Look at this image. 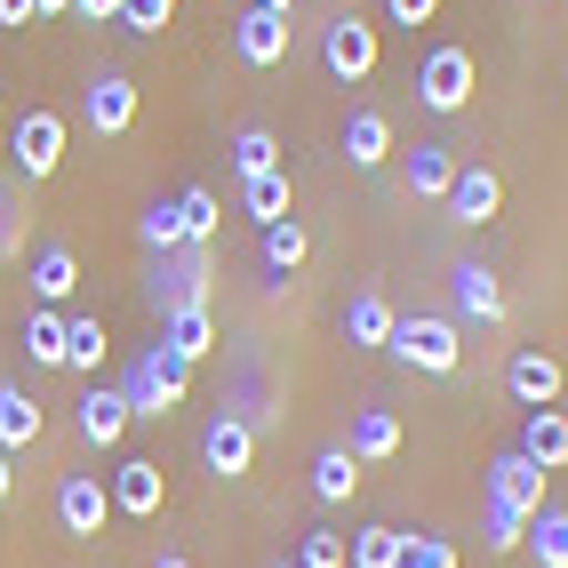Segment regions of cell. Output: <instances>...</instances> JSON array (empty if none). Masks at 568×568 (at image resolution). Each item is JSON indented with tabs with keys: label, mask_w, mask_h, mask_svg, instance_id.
Returning a JSON list of instances; mask_svg holds the SVG:
<instances>
[{
	"label": "cell",
	"mask_w": 568,
	"mask_h": 568,
	"mask_svg": "<svg viewBox=\"0 0 568 568\" xmlns=\"http://www.w3.org/2000/svg\"><path fill=\"white\" fill-rule=\"evenodd\" d=\"M0 136H9V112H0Z\"/></svg>",
	"instance_id": "obj_47"
},
{
	"label": "cell",
	"mask_w": 568,
	"mask_h": 568,
	"mask_svg": "<svg viewBox=\"0 0 568 568\" xmlns=\"http://www.w3.org/2000/svg\"><path fill=\"white\" fill-rule=\"evenodd\" d=\"M345 161H353V169H385V161H393V121H385L376 104H361L353 121H345Z\"/></svg>",
	"instance_id": "obj_19"
},
{
	"label": "cell",
	"mask_w": 568,
	"mask_h": 568,
	"mask_svg": "<svg viewBox=\"0 0 568 568\" xmlns=\"http://www.w3.org/2000/svg\"><path fill=\"white\" fill-rule=\"evenodd\" d=\"M129 425H136V416H129V393H121V385H97V393L81 400V440L112 448V440H121Z\"/></svg>",
	"instance_id": "obj_20"
},
{
	"label": "cell",
	"mask_w": 568,
	"mask_h": 568,
	"mask_svg": "<svg viewBox=\"0 0 568 568\" xmlns=\"http://www.w3.org/2000/svg\"><path fill=\"white\" fill-rule=\"evenodd\" d=\"M241 209L256 216V233H264V224H281V216H296V209H288V169L248 176V184H241Z\"/></svg>",
	"instance_id": "obj_27"
},
{
	"label": "cell",
	"mask_w": 568,
	"mask_h": 568,
	"mask_svg": "<svg viewBox=\"0 0 568 568\" xmlns=\"http://www.w3.org/2000/svg\"><path fill=\"white\" fill-rule=\"evenodd\" d=\"M473 89H480L473 49H457V41L425 49V64H416V104H425V112H465V104H473Z\"/></svg>",
	"instance_id": "obj_2"
},
{
	"label": "cell",
	"mask_w": 568,
	"mask_h": 568,
	"mask_svg": "<svg viewBox=\"0 0 568 568\" xmlns=\"http://www.w3.org/2000/svg\"><path fill=\"white\" fill-rule=\"evenodd\" d=\"M440 0H385V24H433Z\"/></svg>",
	"instance_id": "obj_39"
},
{
	"label": "cell",
	"mask_w": 568,
	"mask_h": 568,
	"mask_svg": "<svg viewBox=\"0 0 568 568\" xmlns=\"http://www.w3.org/2000/svg\"><path fill=\"white\" fill-rule=\"evenodd\" d=\"M520 457L537 465V473H560V465H568V416H560V408H528V425H520Z\"/></svg>",
	"instance_id": "obj_17"
},
{
	"label": "cell",
	"mask_w": 568,
	"mask_h": 568,
	"mask_svg": "<svg viewBox=\"0 0 568 568\" xmlns=\"http://www.w3.org/2000/svg\"><path fill=\"white\" fill-rule=\"evenodd\" d=\"M385 353H393V361H408V368H425V376H457V361H465L457 321H440V313H400Z\"/></svg>",
	"instance_id": "obj_1"
},
{
	"label": "cell",
	"mask_w": 568,
	"mask_h": 568,
	"mask_svg": "<svg viewBox=\"0 0 568 568\" xmlns=\"http://www.w3.org/2000/svg\"><path fill=\"white\" fill-rule=\"evenodd\" d=\"M256 248H264V264H273V273H296V264H305V224H296V216H281V224H264V233H256Z\"/></svg>",
	"instance_id": "obj_30"
},
{
	"label": "cell",
	"mask_w": 568,
	"mask_h": 568,
	"mask_svg": "<svg viewBox=\"0 0 568 568\" xmlns=\"http://www.w3.org/2000/svg\"><path fill=\"white\" fill-rule=\"evenodd\" d=\"M393 448H400V416H393V408H361V416H353V457H361V465H385Z\"/></svg>",
	"instance_id": "obj_24"
},
{
	"label": "cell",
	"mask_w": 568,
	"mask_h": 568,
	"mask_svg": "<svg viewBox=\"0 0 568 568\" xmlns=\"http://www.w3.org/2000/svg\"><path fill=\"white\" fill-rule=\"evenodd\" d=\"M57 520H64V537H104V520H112L104 480H89V473H64V480H57Z\"/></svg>",
	"instance_id": "obj_8"
},
{
	"label": "cell",
	"mask_w": 568,
	"mask_h": 568,
	"mask_svg": "<svg viewBox=\"0 0 568 568\" xmlns=\"http://www.w3.org/2000/svg\"><path fill=\"white\" fill-rule=\"evenodd\" d=\"M9 161H17L32 184L64 169V112H57V104H32V112H17V121H9Z\"/></svg>",
	"instance_id": "obj_4"
},
{
	"label": "cell",
	"mask_w": 568,
	"mask_h": 568,
	"mask_svg": "<svg viewBox=\"0 0 568 568\" xmlns=\"http://www.w3.org/2000/svg\"><path fill=\"white\" fill-rule=\"evenodd\" d=\"M169 17H176V0H121V24L129 32H161Z\"/></svg>",
	"instance_id": "obj_38"
},
{
	"label": "cell",
	"mask_w": 568,
	"mask_h": 568,
	"mask_svg": "<svg viewBox=\"0 0 568 568\" xmlns=\"http://www.w3.org/2000/svg\"><path fill=\"white\" fill-rule=\"evenodd\" d=\"M176 216H184V248H209L216 224H224V201L209 193V184H184V193H176Z\"/></svg>",
	"instance_id": "obj_26"
},
{
	"label": "cell",
	"mask_w": 568,
	"mask_h": 568,
	"mask_svg": "<svg viewBox=\"0 0 568 568\" xmlns=\"http://www.w3.org/2000/svg\"><path fill=\"white\" fill-rule=\"evenodd\" d=\"M9 248H17V224H0V256H9Z\"/></svg>",
	"instance_id": "obj_46"
},
{
	"label": "cell",
	"mask_w": 568,
	"mask_h": 568,
	"mask_svg": "<svg viewBox=\"0 0 568 568\" xmlns=\"http://www.w3.org/2000/svg\"><path fill=\"white\" fill-rule=\"evenodd\" d=\"M72 17H89V24H112V17H121V0H72Z\"/></svg>",
	"instance_id": "obj_40"
},
{
	"label": "cell",
	"mask_w": 568,
	"mask_h": 568,
	"mask_svg": "<svg viewBox=\"0 0 568 568\" xmlns=\"http://www.w3.org/2000/svg\"><path fill=\"white\" fill-rule=\"evenodd\" d=\"M376 57H385V41H376V24L368 17H328V32H321V64L336 72V81H368L376 72Z\"/></svg>",
	"instance_id": "obj_5"
},
{
	"label": "cell",
	"mask_w": 568,
	"mask_h": 568,
	"mask_svg": "<svg viewBox=\"0 0 568 568\" xmlns=\"http://www.w3.org/2000/svg\"><path fill=\"white\" fill-rule=\"evenodd\" d=\"M112 513H129V520H153L161 513V497H169V480H161V465L153 457H121V473H112Z\"/></svg>",
	"instance_id": "obj_9"
},
{
	"label": "cell",
	"mask_w": 568,
	"mask_h": 568,
	"mask_svg": "<svg viewBox=\"0 0 568 568\" xmlns=\"http://www.w3.org/2000/svg\"><path fill=\"white\" fill-rule=\"evenodd\" d=\"M161 345L193 368V361H209L216 353V321H209V305H176V313H161Z\"/></svg>",
	"instance_id": "obj_16"
},
{
	"label": "cell",
	"mask_w": 568,
	"mask_h": 568,
	"mask_svg": "<svg viewBox=\"0 0 568 568\" xmlns=\"http://www.w3.org/2000/svg\"><path fill=\"white\" fill-rule=\"evenodd\" d=\"M400 568H457V545L416 528V537H400Z\"/></svg>",
	"instance_id": "obj_36"
},
{
	"label": "cell",
	"mask_w": 568,
	"mask_h": 568,
	"mask_svg": "<svg viewBox=\"0 0 568 568\" xmlns=\"http://www.w3.org/2000/svg\"><path fill=\"white\" fill-rule=\"evenodd\" d=\"M233 169H241V184H248V176H273V169H281V136H273V129H241V136H233Z\"/></svg>",
	"instance_id": "obj_31"
},
{
	"label": "cell",
	"mask_w": 568,
	"mask_h": 568,
	"mask_svg": "<svg viewBox=\"0 0 568 568\" xmlns=\"http://www.w3.org/2000/svg\"><path fill=\"white\" fill-rule=\"evenodd\" d=\"M353 568H400V528H361V537H353Z\"/></svg>",
	"instance_id": "obj_35"
},
{
	"label": "cell",
	"mask_w": 568,
	"mask_h": 568,
	"mask_svg": "<svg viewBox=\"0 0 568 568\" xmlns=\"http://www.w3.org/2000/svg\"><path fill=\"white\" fill-rule=\"evenodd\" d=\"M393 321H400V313L385 305V296L361 288L353 305H345V345H368V353H376V345H393Z\"/></svg>",
	"instance_id": "obj_21"
},
{
	"label": "cell",
	"mask_w": 568,
	"mask_h": 568,
	"mask_svg": "<svg viewBox=\"0 0 568 568\" xmlns=\"http://www.w3.org/2000/svg\"><path fill=\"white\" fill-rule=\"evenodd\" d=\"M9 488H17V473H9V448H0V505H9Z\"/></svg>",
	"instance_id": "obj_42"
},
{
	"label": "cell",
	"mask_w": 568,
	"mask_h": 568,
	"mask_svg": "<svg viewBox=\"0 0 568 568\" xmlns=\"http://www.w3.org/2000/svg\"><path fill=\"white\" fill-rule=\"evenodd\" d=\"M505 385H513V400H520V408H552L568 376H560V361H552V353H537V345H528V353H513Z\"/></svg>",
	"instance_id": "obj_14"
},
{
	"label": "cell",
	"mask_w": 568,
	"mask_h": 568,
	"mask_svg": "<svg viewBox=\"0 0 568 568\" xmlns=\"http://www.w3.org/2000/svg\"><path fill=\"white\" fill-rule=\"evenodd\" d=\"M153 305H161V313H176V305H209V264H201V248H184L176 273L153 281Z\"/></svg>",
	"instance_id": "obj_23"
},
{
	"label": "cell",
	"mask_w": 568,
	"mask_h": 568,
	"mask_svg": "<svg viewBox=\"0 0 568 568\" xmlns=\"http://www.w3.org/2000/svg\"><path fill=\"white\" fill-rule=\"evenodd\" d=\"M32 9H41V17H72V0H32Z\"/></svg>",
	"instance_id": "obj_43"
},
{
	"label": "cell",
	"mask_w": 568,
	"mask_h": 568,
	"mask_svg": "<svg viewBox=\"0 0 568 568\" xmlns=\"http://www.w3.org/2000/svg\"><path fill=\"white\" fill-rule=\"evenodd\" d=\"M353 488H361V457H353V448H321V457H313V497L345 505Z\"/></svg>",
	"instance_id": "obj_25"
},
{
	"label": "cell",
	"mask_w": 568,
	"mask_h": 568,
	"mask_svg": "<svg viewBox=\"0 0 568 568\" xmlns=\"http://www.w3.org/2000/svg\"><path fill=\"white\" fill-rule=\"evenodd\" d=\"M480 480H488V505H505V513H520V520H537V513L552 505V497H545V473H537V465H528V457H520V448H505V457H497V465H488Z\"/></svg>",
	"instance_id": "obj_6"
},
{
	"label": "cell",
	"mask_w": 568,
	"mask_h": 568,
	"mask_svg": "<svg viewBox=\"0 0 568 568\" xmlns=\"http://www.w3.org/2000/svg\"><path fill=\"white\" fill-rule=\"evenodd\" d=\"M184 385H193V368H184L169 345H153L129 376H121V393H129V416H169L184 408Z\"/></svg>",
	"instance_id": "obj_3"
},
{
	"label": "cell",
	"mask_w": 568,
	"mask_h": 568,
	"mask_svg": "<svg viewBox=\"0 0 568 568\" xmlns=\"http://www.w3.org/2000/svg\"><path fill=\"white\" fill-rule=\"evenodd\" d=\"M233 49H241V64H281L288 57V17H273V9H241V24H233Z\"/></svg>",
	"instance_id": "obj_15"
},
{
	"label": "cell",
	"mask_w": 568,
	"mask_h": 568,
	"mask_svg": "<svg viewBox=\"0 0 568 568\" xmlns=\"http://www.w3.org/2000/svg\"><path fill=\"white\" fill-rule=\"evenodd\" d=\"M296 568H353V545L336 537V528H305V545H296Z\"/></svg>",
	"instance_id": "obj_34"
},
{
	"label": "cell",
	"mask_w": 568,
	"mask_h": 568,
	"mask_svg": "<svg viewBox=\"0 0 568 568\" xmlns=\"http://www.w3.org/2000/svg\"><path fill=\"white\" fill-rule=\"evenodd\" d=\"M497 209H505V184H497V169L465 161V169H457V184H448V216H457V224H488Z\"/></svg>",
	"instance_id": "obj_13"
},
{
	"label": "cell",
	"mask_w": 568,
	"mask_h": 568,
	"mask_svg": "<svg viewBox=\"0 0 568 568\" xmlns=\"http://www.w3.org/2000/svg\"><path fill=\"white\" fill-rule=\"evenodd\" d=\"M72 288H81V256H72L64 241H49L41 256H32V305H49V313H57Z\"/></svg>",
	"instance_id": "obj_18"
},
{
	"label": "cell",
	"mask_w": 568,
	"mask_h": 568,
	"mask_svg": "<svg viewBox=\"0 0 568 568\" xmlns=\"http://www.w3.org/2000/svg\"><path fill=\"white\" fill-rule=\"evenodd\" d=\"M153 568H193V560H184V552H161V560H153Z\"/></svg>",
	"instance_id": "obj_45"
},
{
	"label": "cell",
	"mask_w": 568,
	"mask_h": 568,
	"mask_svg": "<svg viewBox=\"0 0 568 568\" xmlns=\"http://www.w3.org/2000/svg\"><path fill=\"white\" fill-rule=\"evenodd\" d=\"M32 440H41V400H32L24 385H0V448L17 457V448H32Z\"/></svg>",
	"instance_id": "obj_22"
},
{
	"label": "cell",
	"mask_w": 568,
	"mask_h": 568,
	"mask_svg": "<svg viewBox=\"0 0 568 568\" xmlns=\"http://www.w3.org/2000/svg\"><path fill=\"white\" fill-rule=\"evenodd\" d=\"M273 568H296V560H273Z\"/></svg>",
	"instance_id": "obj_48"
},
{
	"label": "cell",
	"mask_w": 568,
	"mask_h": 568,
	"mask_svg": "<svg viewBox=\"0 0 568 568\" xmlns=\"http://www.w3.org/2000/svg\"><path fill=\"white\" fill-rule=\"evenodd\" d=\"M24 353L41 361V368H64V313L32 305V321H24Z\"/></svg>",
	"instance_id": "obj_32"
},
{
	"label": "cell",
	"mask_w": 568,
	"mask_h": 568,
	"mask_svg": "<svg viewBox=\"0 0 568 568\" xmlns=\"http://www.w3.org/2000/svg\"><path fill=\"white\" fill-rule=\"evenodd\" d=\"M81 112H89L97 136H129V121H136V81H129V72H97L89 97H81Z\"/></svg>",
	"instance_id": "obj_10"
},
{
	"label": "cell",
	"mask_w": 568,
	"mask_h": 568,
	"mask_svg": "<svg viewBox=\"0 0 568 568\" xmlns=\"http://www.w3.org/2000/svg\"><path fill=\"white\" fill-rule=\"evenodd\" d=\"M457 169H465V161L448 153V144H408V153H400V184H408L416 201H448Z\"/></svg>",
	"instance_id": "obj_12"
},
{
	"label": "cell",
	"mask_w": 568,
	"mask_h": 568,
	"mask_svg": "<svg viewBox=\"0 0 568 568\" xmlns=\"http://www.w3.org/2000/svg\"><path fill=\"white\" fill-rule=\"evenodd\" d=\"M248 9H273V17H288V9H296V0H248Z\"/></svg>",
	"instance_id": "obj_44"
},
{
	"label": "cell",
	"mask_w": 568,
	"mask_h": 568,
	"mask_svg": "<svg viewBox=\"0 0 568 568\" xmlns=\"http://www.w3.org/2000/svg\"><path fill=\"white\" fill-rule=\"evenodd\" d=\"M136 241L153 248V256H169V248H184V216H176V201H153L136 216Z\"/></svg>",
	"instance_id": "obj_33"
},
{
	"label": "cell",
	"mask_w": 568,
	"mask_h": 568,
	"mask_svg": "<svg viewBox=\"0 0 568 568\" xmlns=\"http://www.w3.org/2000/svg\"><path fill=\"white\" fill-rule=\"evenodd\" d=\"M528 552H537V568H568V505H545L528 520Z\"/></svg>",
	"instance_id": "obj_29"
},
{
	"label": "cell",
	"mask_w": 568,
	"mask_h": 568,
	"mask_svg": "<svg viewBox=\"0 0 568 568\" xmlns=\"http://www.w3.org/2000/svg\"><path fill=\"white\" fill-rule=\"evenodd\" d=\"M513 545H528V520L505 513V505H488V552H513Z\"/></svg>",
	"instance_id": "obj_37"
},
{
	"label": "cell",
	"mask_w": 568,
	"mask_h": 568,
	"mask_svg": "<svg viewBox=\"0 0 568 568\" xmlns=\"http://www.w3.org/2000/svg\"><path fill=\"white\" fill-rule=\"evenodd\" d=\"M0 24H9V32L17 24H41V9H32V0H0Z\"/></svg>",
	"instance_id": "obj_41"
},
{
	"label": "cell",
	"mask_w": 568,
	"mask_h": 568,
	"mask_svg": "<svg viewBox=\"0 0 568 568\" xmlns=\"http://www.w3.org/2000/svg\"><path fill=\"white\" fill-rule=\"evenodd\" d=\"M248 457H256V425H248V416H233V408H224L216 425L201 433V465H209L216 480H241V473H248Z\"/></svg>",
	"instance_id": "obj_7"
},
{
	"label": "cell",
	"mask_w": 568,
	"mask_h": 568,
	"mask_svg": "<svg viewBox=\"0 0 568 568\" xmlns=\"http://www.w3.org/2000/svg\"><path fill=\"white\" fill-rule=\"evenodd\" d=\"M448 296H457V321H480V328L505 321V281L488 273V264H457V273H448Z\"/></svg>",
	"instance_id": "obj_11"
},
{
	"label": "cell",
	"mask_w": 568,
	"mask_h": 568,
	"mask_svg": "<svg viewBox=\"0 0 568 568\" xmlns=\"http://www.w3.org/2000/svg\"><path fill=\"white\" fill-rule=\"evenodd\" d=\"M104 353H112L104 321H64V368H72V376H97V368H104Z\"/></svg>",
	"instance_id": "obj_28"
}]
</instances>
